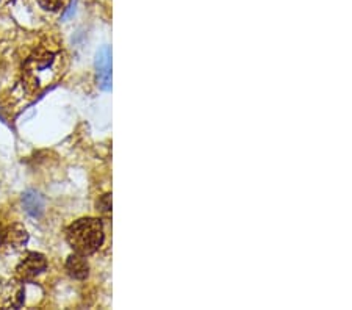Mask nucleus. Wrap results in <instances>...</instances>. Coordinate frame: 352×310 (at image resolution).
I'll return each mask as SVG.
<instances>
[{
  "label": "nucleus",
  "mask_w": 352,
  "mask_h": 310,
  "mask_svg": "<svg viewBox=\"0 0 352 310\" xmlns=\"http://www.w3.org/2000/svg\"><path fill=\"white\" fill-rule=\"evenodd\" d=\"M66 240L77 254L91 256L104 243V225L98 218H80L67 228Z\"/></svg>",
  "instance_id": "nucleus-1"
},
{
  "label": "nucleus",
  "mask_w": 352,
  "mask_h": 310,
  "mask_svg": "<svg viewBox=\"0 0 352 310\" xmlns=\"http://www.w3.org/2000/svg\"><path fill=\"white\" fill-rule=\"evenodd\" d=\"M61 55L54 52H43L33 55L25 65V77L35 87L47 85L60 76Z\"/></svg>",
  "instance_id": "nucleus-2"
},
{
  "label": "nucleus",
  "mask_w": 352,
  "mask_h": 310,
  "mask_svg": "<svg viewBox=\"0 0 352 310\" xmlns=\"http://www.w3.org/2000/svg\"><path fill=\"white\" fill-rule=\"evenodd\" d=\"M25 290L18 280L0 282V307L18 309L24 304Z\"/></svg>",
  "instance_id": "nucleus-3"
},
{
  "label": "nucleus",
  "mask_w": 352,
  "mask_h": 310,
  "mask_svg": "<svg viewBox=\"0 0 352 310\" xmlns=\"http://www.w3.org/2000/svg\"><path fill=\"white\" fill-rule=\"evenodd\" d=\"M47 268V261L43 254L38 252H30L27 254L25 258H22V262L18 265L16 272H18V276L22 279H33L36 276L43 274Z\"/></svg>",
  "instance_id": "nucleus-4"
},
{
  "label": "nucleus",
  "mask_w": 352,
  "mask_h": 310,
  "mask_svg": "<svg viewBox=\"0 0 352 310\" xmlns=\"http://www.w3.org/2000/svg\"><path fill=\"white\" fill-rule=\"evenodd\" d=\"M96 67H98L99 87L102 89H110L111 88V52L109 47H104L98 54Z\"/></svg>",
  "instance_id": "nucleus-5"
},
{
  "label": "nucleus",
  "mask_w": 352,
  "mask_h": 310,
  "mask_svg": "<svg viewBox=\"0 0 352 310\" xmlns=\"http://www.w3.org/2000/svg\"><path fill=\"white\" fill-rule=\"evenodd\" d=\"M66 272L74 279H85L89 274V265L85 261V256L80 254H74L66 262Z\"/></svg>",
  "instance_id": "nucleus-6"
},
{
  "label": "nucleus",
  "mask_w": 352,
  "mask_h": 310,
  "mask_svg": "<svg viewBox=\"0 0 352 310\" xmlns=\"http://www.w3.org/2000/svg\"><path fill=\"white\" fill-rule=\"evenodd\" d=\"M5 241L11 245L14 250H21L24 247L28 241V234L27 230L22 228L21 224H13L10 229H7V236H5Z\"/></svg>",
  "instance_id": "nucleus-7"
},
{
  "label": "nucleus",
  "mask_w": 352,
  "mask_h": 310,
  "mask_svg": "<svg viewBox=\"0 0 352 310\" xmlns=\"http://www.w3.org/2000/svg\"><path fill=\"white\" fill-rule=\"evenodd\" d=\"M24 206L25 210L33 217H39L44 210L43 197L36 193H27L24 196Z\"/></svg>",
  "instance_id": "nucleus-8"
},
{
  "label": "nucleus",
  "mask_w": 352,
  "mask_h": 310,
  "mask_svg": "<svg viewBox=\"0 0 352 310\" xmlns=\"http://www.w3.org/2000/svg\"><path fill=\"white\" fill-rule=\"evenodd\" d=\"M38 3L45 11H58L65 8L67 0H38Z\"/></svg>",
  "instance_id": "nucleus-9"
},
{
  "label": "nucleus",
  "mask_w": 352,
  "mask_h": 310,
  "mask_svg": "<svg viewBox=\"0 0 352 310\" xmlns=\"http://www.w3.org/2000/svg\"><path fill=\"white\" fill-rule=\"evenodd\" d=\"M98 210L100 213H104V215H110L111 212V199H110V195H104L98 201Z\"/></svg>",
  "instance_id": "nucleus-10"
},
{
  "label": "nucleus",
  "mask_w": 352,
  "mask_h": 310,
  "mask_svg": "<svg viewBox=\"0 0 352 310\" xmlns=\"http://www.w3.org/2000/svg\"><path fill=\"white\" fill-rule=\"evenodd\" d=\"M5 236H7V229H5L3 225L0 224V246L5 243Z\"/></svg>",
  "instance_id": "nucleus-11"
}]
</instances>
